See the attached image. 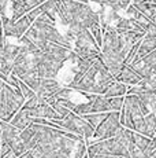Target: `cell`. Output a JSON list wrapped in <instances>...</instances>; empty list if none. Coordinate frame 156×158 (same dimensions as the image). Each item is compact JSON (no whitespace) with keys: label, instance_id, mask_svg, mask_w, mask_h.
<instances>
[{"label":"cell","instance_id":"cell-1","mask_svg":"<svg viewBox=\"0 0 156 158\" xmlns=\"http://www.w3.org/2000/svg\"><path fill=\"white\" fill-rule=\"evenodd\" d=\"M18 43H19V51H18L15 63H14L13 76L23 81L26 85L30 87L36 92L41 81L37 73L41 51L36 48L32 43H29L28 40H25L23 37Z\"/></svg>","mask_w":156,"mask_h":158},{"label":"cell","instance_id":"cell-2","mask_svg":"<svg viewBox=\"0 0 156 158\" xmlns=\"http://www.w3.org/2000/svg\"><path fill=\"white\" fill-rule=\"evenodd\" d=\"M115 81L116 80L106 69L104 63L101 62L100 56H99L97 59H95L91 69L77 83L67 84L66 87H68L70 89L78 91L84 95H104L110 85Z\"/></svg>","mask_w":156,"mask_h":158},{"label":"cell","instance_id":"cell-3","mask_svg":"<svg viewBox=\"0 0 156 158\" xmlns=\"http://www.w3.org/2000/svg\"><path fill=\"white\" fill-rule=\"evenodd\" d=\"M23 103L25 99L22 98L19 91L13 88L10 84L4 83L0 95V121L10 123L14 115L23 107Z\"/></svg>","mask_w":156,"mask_h":158},{"label":"cell","instance_id":"cell-4","mask_svg":"<svg viewBox=\"0 0 156 158\" xmlns=\"http://www.w3.org/2000/svg\"><path fill=\"white\" fill-rule=\"evenodd\" d=\"M48 127H53V128H59L63 131H67L70 133H74L77 136H81L85 140H91L93 138L95 128L91 127L81 115H77L71 111L68 115H66L63 120H56V121H48Z\"/></svg>","mask_w":156,"mask_h":158},{"label":"cell","instance_id":"cell-5","mask_svg":"<svg viewBox=\"0 0 156 158\" xmlns=\"http://www.w3.org/2000/svg\"><path fill=\"white\" fill-rule=\"evenodd\" d=\"M30 26L32 22L26 15L21 19L15 21V22L7 17H0V32L3 33L4 37L15 39L17 41H19L26 35V32L30 29Z\"/></svg>","mask_w":156,"mask_h":158},{"label":"cell","instance_id":"cell-6","mask_svg":"<svg viewBox=\"0 0 156 158\" xmlns=\"http://www.w3.org/2000/svg\"><path fill=\"white\" fill-rule=\"evenodd\" d=\"M32 28L34 29L47 43H53V44L62 45V47H64V48H68V50H73V45L68 43L66 36L62 35L58 30V28H56L55 25H52V23L36 21V22L32 23Z\"/></svg>","mask_w":156,"mask_h":158},{"label":"cell","instance_id":"cell-7","mask_svg":"<svg viewBox=\"0 0 156 158\" xmlns=\"http://www.w3.org/2000/svg\"><path fill=\"white\" fill-rule=\"evenodd\" d=\"M119 111H114V113H108L107 118L95 129L93 138L91 142H100V140H107V139L115 138L118 133L119 128H121V123H119Z\"/></svg>","mask_w":156,"mask_h":158},{"label":"cell","instance_id":"cell-8","mask_svg":"<svg viewBox=\"0 0 156 158\" xmlns=\"http://www.w3.org/2000/svg\"><path fill=\"white\" fill-rule=\"evenodd\" d=\"M63 87L64 85H62L56 78H41L38 89L36 91V95H38L41 99H44L47 103L52 96H55Z\"/></svg>","mask_w":156,"mask_h":158},{"label":"cell","instance_id":"cell-9","mask_svg":"<svg viewBox=\"0 0 156 158\" xmlns=\"http://www.w3.org/2000/svg\"><path fill=\"white\" fill-rule=\"evenodd\" d=\"M154 51H156V36H148L145 35L142 37L140 43V47L137 50V54L134 56L133 62H138V60L144 59L145 56H148L149 54H152Z\"/></svg>","mask_w":156,"mask_h":158},{"label":"cell","instance_id":"cell-10","mask_svg":"<svg viewBox=\"0 0 156 158\" xmlns=\"http://www.w3.org/2000/svg\"><path fill=\"white\" fill-rule=\"evenodd\" d=\"M116 81H119V83L125 84V85H138V84L142 81V78L138 76V73L134 70L133 68H131L130 65H125L123 69H122L121 74L118 76V78H116Z\"/></svg>","mask_w":156,"mask_h":158},{"label":"cell","instance_id":"cell-11","mask_svg":"<svg viewBox=\"0 0 156 158\" xmlns=\"http://www.w3.org/2000/svg\"><path fill=\"white\" fill-rule=\"evenodd\" d=\"M133 140H134V146L137 148H140L146 157L151 156V153L156 148V139L146 138V136L140 135L137 132H133Z\"/></svg>","mask_w":156,"mask_h":158},{"label":"cell","instance_id":"cell-12","mask_svg":"<svg viewBox=\"0 0 156 158\" xmlns=\"http://www.w3.org/2000/svg\"><path fill=\"white\" fill-rule=\"evenodd\" d=\"M10 124L13 127H15L18 131H23V129L29 128V127L32 125V118L29 117L28 113H26L23 109H21V110L13 117V120L10 121Z\"/></svg>","mask_w":156,"mask_h":158},{"label":"cell","instance_id":"cell-13","mask_svg":"<svg viewBox=\"0 0 156 158\" xmlns=\"http://www.w3.org/2000/svg\"><path fill=\"white\" fill-rule=\"evenodd\" d=\"M144 136L156 139V115L155 111L144 117Z\"/></svg>","mask_w":156,"mask_h":158},{"label":"cell","instance_id":"cell-14","mask_svg":"<svg viewBox=\"0 0 156 158\" xmlns=\"http://www.w3.org/2000/svg\"><path fill=\"white\" fill-rule=\"evenodd\" d=\"M127 85H125V84L119 83V81H115V83H112L110 85V88L106 91V94H104V96L106 98H119V96H123L127 94Z\"/></svg>","mask_w":156,"mask_h":158},{"label":"cell","instance_id":"cell-15","mask_svg":"<svg viewBox=\"0 0 156 158\" xmlns=\"http://www.w3.org/2000/svg\"><path fill=\"white\" fill-rule=\"evenodd\" d=\"M133 6L138 10L140 14H142L144 17L146 18V19L152 21L154 18H156V8L154 6L149 4V3L144 2V3H138V4H133Z\"/></svg>","mask_w":156,"mask_h":158},{"label":"cell","instance_id":"cell-16","mask_svg":"<svg viewBox=\"0 0 156 158\" xmlns=\"http://www.w3.org/2000/svg\"><path fill=\"white\" fill-rule=\"evenodd\" d=\"M107 115H108V113H92V114H86V115H84L82 118L89 124V125L93 127V128L96 129L101 123H103L104 120H106Z\"/></svg>","mask_w":156,"mask_h":158},{"label":"cell","instance_id":"cell-17","mask_svg":"<svg viewBox=\"0 0 156 158\" xmlns=\"http://www.w3.org/2000/svg\"><path fill=\"white\" fill-rule=\"evenodd\" d=\"M138 99L148 107L149 111H156V94L155 92H145L138 95Z\"/></svg>","mask_w":156,"mask_h":158},{"label":"cell","instance_id":"cell-18","mask_svg":"<svg viewBox=\"0 0 156 158\" xmlns=\"http://www.w3.org/2000/svg\"><path fill=\"white\" fill-rule=\"evenodd\" d=\"M14 81H15L18 89H19V92H21V95H22V98L25 99V102H26V101H29V99L33 98V96L36 95V92L32 89L30 87H28L25 83H23V81H21L19 78H17V77H15V76H14Z\"/></svg>","mask_w":156,"mask_h":158},{"label":"cell","instance_id":"cell-19","mask_svg":"<svg viewBox=\"0 0 156 158\" xmlns=\"http://www.w3.org/2000/svg\"><path fill=\"white\" fill-rule=\"evenodd\" d=\"M125 103V96H119V98H108V110L110 113L114 111H121Z\"/></svg>","mask_w":156,"mask_h":158},{"label":"cell","instance_id":"cell-20","mask_svg":"<svg viewBox=\"0 0 156 158\" xmlns=\"http://www.w3.org/2000/svg\"><path fill=\"white\" fill-rule=\"evenodd\" d=\"M141 85L146 89V92H155L156 94V74L152 76V77L146 78V80L141 81Z\"/></svg>","mask_w":156,"mask_h":158},{"label":"cell","instance_id":"cell-21","mask_svg":"<svg viewBox=\"0 0 156 158\" xmlns=\"http://www.w3.org/2000/svg\"><path fill=\"white\" fill-rule=\"evenodd\" d=\"M51 106H52L53 110L56 111V114H58L59 117H60V120H63V118H64L66 115H68V114L71 113V111L68 110L67 107H64V106H63L60 102H55V103H52Z\"/></svg>","mask_w":156,"mask_h":158},{"label":"cell","instance_id":"cell-22","mask_svg":"<svg viewBox=\"0 0 156 158\" xmlns=\"http://www.w3.org/2000/svg\"><path fill=\"white\" fill-rule=\"evenodd\" d=\"M129 156H130V158H148L142 151L140 150V148H137L134 144L129 148Z\"/></svg>","mask_w":156,"mask_h":158},{"label":"cell","instance_id":"cell-23","mask_svg":"<svg viewBox=\"0 0 156 158\" xmlns=\"http://www.w3.org/2000/svg\"><path fill=\"white\" fill-rule=\"evenodd\" d=\"M13 0H0V17H4L6 10L8 8V6H11Z\"/></svg>","mask_w":156,"mask_h":158},{"label":"cell","instance_id":"cell-24","mask_svg":"<svg viewBox=\"0 0 156 158\" xmlns=\"http://www.w3.org/2000/svg\"><path fill=\"white\" fill-rule=\"evenodd\" d=\"M148 158H156V148H155L154 151H152V153H151V156H149Z\"/></svg>","mask_w":156,"mask_h":158},{"label":"cell","instance_id":"cell-25","mask_svg":"<svg viewBox=\"0 0 156 158\" xmlns=\"http://www.w3.org/2000/svg\"><path fill=\"white\" fill-rule=\"evenodd\" d=\"M3 84H4V81L0 80V95H2V87H3Z\"/></svg>","mask_w":156,"mask_h":158},{"label":"cell","instance_id":"cell-26","mask_svg":"<svg viewBox=\"0 0 156 158\" xmlns=\"http://www.w3.org/2000/svg\"><path fill=\"white\" fill-rule=\"evenodd\" d=\"M37 2L40 3V4H43V3H44V2H47V0H37Z\"/></svg>","mask_w":156,"mask_h":158},{"label":"cell","instance_id":"cell-27","mask_svg":"<svg viewBox=\"0 0 156 158\" xmlns=\"http://www.w3.org/2000/svg\"><path fill=\"white\" fill-rule=\"evenodd\" d=\"M0 150H2V144H0Z\"/></svg>","mask_w":156,"mask_h":158},{"label":"cell","instance_id":"cell-28","mask_svg":"<svg viewBox=\"0 0 156 158\" xmlns=\"http://www.w3.org/2000/svg\"><path fill=\"white\" fill-rule=\"evenodd\" d=\"M155 74H156V69H155Z\"/></svg>","mask_w":156,"mask_h":158},{"label":"cell","instance_id":"cell-29","mask_svg":"<svg viewBox=\"0 0 156 158\" xmlns=\"http://www.w3.org/2000/svg\"><path fill=\"white\" fill-rule=\"evenodd\" d=\"M85 158H88V156H86V157H85Z\"/></svg>","mask_w":156,"mask_h":158},{"label":"cell","instance_id":"cell-30","mask_svg":"<svg viewBox=\"0 0 156 158\" xmlns=\"http://www.w3.org/2000/svg\"><path fill=\"white\" fill-rule=\"evenodd\" d=\"M155 115H156V111H155Z\"/></svg>","mask_w":156,"mask_h":158}]
</instances>
